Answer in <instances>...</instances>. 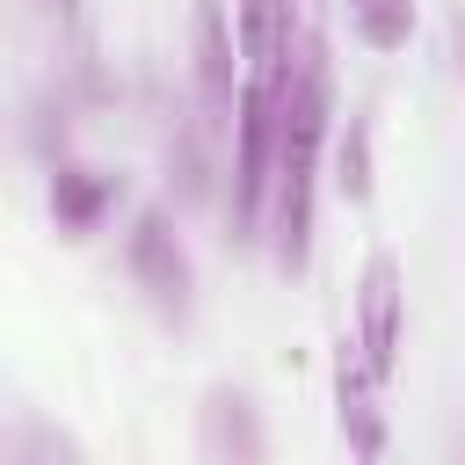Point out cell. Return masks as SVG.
Segmentation results:
<instances>
[{
  "mask_svg": "<svg viewBox=\"0 0 465 465\" xmlns=\"http://www.w3.org/2000/svg\"><path fill=\"white\" fill-rule=\"evenodd\" d=\"M291 58V51H283ZM276 80V167H269V211H276V262L305 269L312 240V174H320V138H327V65L312 44H298L291 65H269Z\"/></svg>",
  "mask_w": 465,
  "mask_h": 465,
  "instance_id": "cell-1",
  "label": "cell"
},
{
  "mask_svg": "<svg viewBox=\"0 0 465 465\" xmlns=\"http://www.w3.org/2000/svg\"><path fill=\"white\" fill-rule=\"evenodd\" d=\"M269 167H276V80L262 65L232 94V218H240V232H262V218H269Z\"/></svg>",
  "mask_w": 465,
  "mask_h": 465,
  "instance_id": "cell-2",
  "label": "cell"
},
{
  "mask_svg": "<svg viewBox=\"0 0 465 465\" xmlns=\"http://www.w3.org/2000/svg\"><path fill=\"white\" fill-rule=\"evenodd\" d=\"M124 262H131V283L160 305V312H189V254L167 225V211H138L131 218V240H124Z\"/></svg>",
  "mask_w": 465,
  "mask_h": 465,
  "instance_id": "cell-3",
  "label": "cell"
},
{
  "mask_svg": "<svg viewBox=\"0 0 465 465\" xmlns=\"http://www.w3.org/2000/svg\"><path fill=\"white\" fill-rule=\"evenodd\" d=\"M196 458L203 465H269V436L262 414L240 385H211L196 407Z\"/></svg>",
  "mask_w": 465,
  "mask_h": 465,
  "instance_id": "cell-4",
  "label": "cell"
},
{
  "mask_svg": "<svg viewBox=\"0 0 465 465\" xmlns=\"http://www.w3.org/2000/svg\"><path fill=\"white\" fill-rule=\"evenodd\" d=\"M400 262L392 254H371L363 262V283H356V349H363V371L385 378L392 371V349H400Z\"/></svg>",
  "mask_w": 465,
  "mask_h": 465,
  "instance_id": "cell-5",
  "label": "cell"
},
{
  "mask_svg": "<svg viewBox=\"0 0 465 465\" xmlns=\"http://www.w3.org/2000/svg\"><path fill=\"white\" fill-rule=\"evenodd\" d=\"M196 87H203L211 124H225L240 87H232V29H225L218 0H203V7H196Z\"/></svg>",
  "mask_w": 465,
  "mask_h": 465,
  "instance_id": "cell-6",
  "label": "cell"
},
{
  "mask_svg": "<svg viewBox=\"0 0 465 465\" xmlns=\"http://www.w3.org/2000/svg\"><path fill=\"white\" fill-rule=\"evenodd\" d=\"M109 203H116V182H109V174H94V167H58V174H51V218H58L73 240L94 232Z\"/></svg>",
  "mask_w": 465,
  "mask_h": 465,
  "instance_id": "cell-7",
  "label": "cell"
},
{
  "mask_svg": "<svg viewBox=\"0 0 465 465\" xmlns=\"http://www.w3.org/2000/svg\"><path fill=\"white\" fill-rule=\"evenodd\" d=\"M341 429H349V443H356V458L363 465H378L385 458V421H378V407H371V371H363V356H341Z\"/></svg>",
  "mask_w": 465,
  "mask_h": 465,
  "instance_id": "cell-8",
  "label": "cell"
},
{
  "mask_svg": "<svg viewBox=\"0 0 465 465\" xmlns=\"http://www.w3.org/2000/svg\"><path fill=\"white\" fill-rule=\"evenodd\" d=\"M349 29L371 51H400L414 36V0H349Z\"/></svg>",
  "mask_w": 465,
  "mask_h": 465,
  "instance_id": "cell-9",
  "label": "cell"
},
{
  "mask_svg": "<svg viewBox=\"0 0 465 465\" xmlns=\"http://www.w3.org/2000/svg\"><path fill=\"white\" fill-rule=\"evenodd\" d=\"M22 465H94V458L80 450V436H73V429H51V421H36V429L22 436Z\"/></svg>",
  "mask_w": 465,
  "mask_h": 465,
  "instance_id": "cell-10",
  "label": "cell"
},
{
  "mask_svg": "<svg viewBox=\"0 0 465 465\" xmlns=\"http://www.w3.org/2000/svg\"><path fill=\"white\" fill-rule=\"evenodd\" d=\"M450 36H458V73H465V7L450 15Z\"/></svg>",
  "mask_w": 465,
  "mask_h": 465,
  "instance_id": "cell-11",
  "label": "cell"
}]
</instances>
